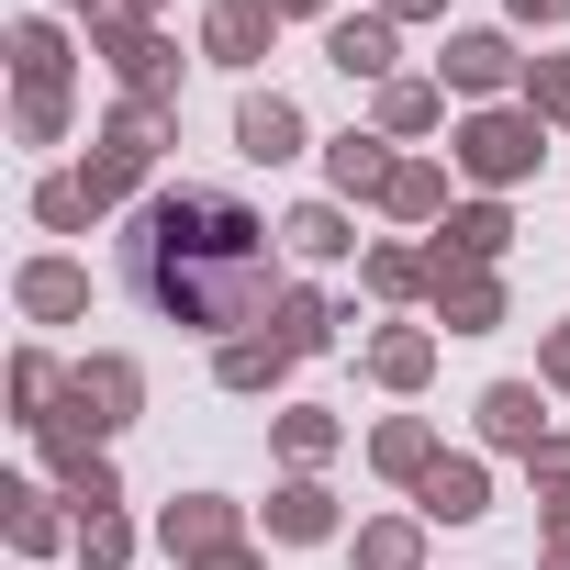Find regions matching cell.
Returning a JSON list of instances; mask_svg holds the SVG:
<instances>
[{"label": "cell", "instance_id": "obj_24", "mask_svg": "<svg viewBox=\"0 0 570 570\" xmlns=\"http://www.w3.org/2000/svg\"><path fill=\"white\" fill-rule=\"evenodd\" d=\"M425 112H436V90H414V79H392V90H381V124H392V135H414Z\"/></svg>", "mask_w": 570, "mask_h": 570}, {"label": "cell", "instance_id": "obj_27", "mask_svg": "<svg viewBox=\"0 0 570 570\" xmlns=\"http://www.w3.org/2000/svg\"><path fill=\"white\" fill-rule=\"evenodd\" d=\"M12 537H23V548H57V514H46L35 492H12Z\"/></svg>", "mask_w": 570, "mask_h": 570}, {"label": "cell", "instance_id": "obj_2", "mask_svg": "<svg viewBox=\"0 0 570 570\" xmlns=\"http://www.w3.org/2000/svg\"><path fill=\"white\" fill-rule=\"evenodd\" d=\"M459 157H470V179H525L537 168V112H481L459 135Z\"/></svg>", "mask_w": 570, "mask_h": 570}, {"label": "cell", "instance_id": "obj_23", "mask_svg": "<svg viewBox=\"0 0 570 570\" xmlns=\"http://www.w3.org/2000/svg\"><path fill=\"white\" fill-rule=\"evenodd\" d=\"M358 570H414V525H370L358 537Z\"/></svg>", "mask_w": 570, "mask_h": 570}, {"label": "cell", "instance_id": "obj_12", "mask_svg": "<svg viewBox=\"0 0 570 570\" xmlns=\"http://www.w3.org/2000/svg\"><path fill=\"white\" fill-rule=\"evenodd\" d=\"M336 68L347 79H381L392 68V23H336Z\"/></svg>", "mask_w": 570, "mask_h": 570}, {"label": "cell", "instance_id": "obj_1", "mask_svg": "<svg viewBox=\"0 0 570 570\" xmlns=\"http://www.w3.org/2000/svg\"><path fill=\"white\" fill-rule=\"evenodd\" d=\"M124 292L168 325H246L268 303V224L224 190H157L135 224H124Z\"/></svg>", "mask_w": 570, "mask_h": 570}, {"label": "cell", "instance_id": "obj_31", "mask_svg": "<svg viewBox=\"0 0 570 570\" xmlns=\"http://www.w3.org/2000/svg\"><path fill=\"white\" fill-rule=\"evenodd\" d=\"M548 381H559V392H570V325H559V347H548Z\"/></svg>", "mask_w": 570, "mask_h": 570}, {"label": "cell", "instance_id": "obj_22", "mask_svg": "<svg viewBox=\"0 0 570 570\" xmlns=\"http://www.w3.org/2000/svg\"><path fill=\"white\" fill-rule=\"evenodd\" d=\"M448 235H459V257H470V268H481V257H503V213H492V202H481V213H459Z\"/></svg>", "mask_w": 570, "mask_h": 570}, {"label": "cell", "instance_id": "obj_29", "mask_svg": "<svg viewBox=\"0 0 570 570\" xmlns=\"http://www.w3.org/2000/svg\"><path fill=\"white\" fill-rule=\"evenodd\" d=\"M79 537H90V559H101V570H112V559H124V548H135V537H124V525H112V514H79Z\"/></svg>", "mask_w": 570, "mask_h": 570}, {"label": "cell", "instance_id": "obj_4", "mask_svg": "<svg viewBox=\"0 0 570 570\" xmlns=\"http://www.w3.org/2000/svg\"><path fill=\"white\" fill-rule=\"evenodd\" d=\"M235 146H246L257 168H279V157H292V146H303V112H292V101H279V90H257V101L235 112Z\"/></svg>", "mask_w": 570, "mask_h": 570}, {"label": "cell", "instance_id": "obj_11", "mask_svg": "<svg viewBox=\"0 0 570 570\" xmlns=\"http://www.w3.org/2000/svg\"><path fill=\"white\" fill-rule=\"evenodd\" d=\"M448 79H459V90H503V79H514V46H503V35H459V46H448Z\"/></svg>", "mask_w": 570, "mask_h": 570}, {"label": "cell", "instance_id": "obj_30", "mask_svg": "<svg viewBox=\"0 0 570 570\" xmlns=\"http://www.w3.org/2000/svg\"><path fill=\"white\" fill-rule=\"evenodd\" d=\"M537 470H548V481L570 492V436H559V448H537Z\"/></svg>", "mask_w": 570, "mask_h": 570}, {"label": "cell", "instance_id": "obj_5", "mask_svg": "<svg viewBox=\"0 0 570 570\" xmlns=\"http://www.w3.org/2000/svg\"><path fill=\"white\" fill-rule=\"evenodd\" d=\"M224 537H235V503H213V492L168 503V548H190V559H224Z\"/></svg>", "mask_w": 570, "mask_h": 570}, {"label": "cell", "instance_id": "obj_17", "mask_svg": "<svg viewBox=\"0 0 570 570\" xmlns=\"http://www.w3.org/2000/svg\"><path fill=\"white\" fill-rule=\"evenodd\" d=\"M279 235H292L303 257H347V224H336L325 202H314V213H292V224H279Z\"/></svg>", "mask_w": 570, "mask_h": 570}, {"label": "cell", "instance_id": "obj_21", "mask_svg": "<svg viewBox=\"0 0 570 570\" xmlns=\"http://www.w3.org/2000/svg\"><path fill=\"white\" fill-rule=\"evenodd\" d=\"M35 213H46L57 235H79V224H90V190H79V179H46V190H35Z\"/></svg>", "mask_w": 570, "mask_h": 570}, {"label": "cell", "instance_id": "obj_15", "mask_svg": "<svg viewBox=\"0 0 570 570\" xmlns=\"http://www.w3.org/2000/svg\"><path fill=\"white\" fill-rule=\"evenodd\" d=\"M268 525H279V537H325V525H336V503H325L314 481H292V492L268 503Z\"/></svg>", "mask_w": 570, "mask_h": 570}, {"label": "cell", "instance_id": "obj_38", "mask_svg": "<svg viewBox=\"0 0 570 570\" xmlns=\"http://www.w3.org/2000/svg\"><path fill=\"white\" fill-rule=\"evenodd\" d=\"M559 570H570V559H559Z\"/></svg>", "mask_w": 570, "mask_h": 570}, {"label": "cell", "instance_id": "obj_16", "mask_svg": "<svg viewBox=\"0 0 570 570\" xmlns=\"http://www.w3.org/2000/svg\"><path fill=\"white\" fill-rule=\"evenodd\" d=\"M336 190H392V157H381V135H347V146H336Z\"/></svg>", "mask_w": 570, "mask_h": 570}, {"label": "cell", "instance_id": "obj_20", "mask_svg": "<svg viewBox=\"0 0 570 570\" xmlns=\"http://www.w3.org/2000/svg\"><path fill=\"white\" fill-rule=\"evenodd\" d=\"M381 202H392V213H436V202H448V179H436V168H392V190H381Z\"/></svg>", "mask_w": 570, "mask_h": 570}, {"label": "cell", "instance_id": "obj_32", "mask_svg": "<svg viewBox=\"0 0 570 570\" xmlns=\"http://www.w3.org/2000/svg\"><path fill=\"white\" fill-rule=\"evenodd\" d=\"M514 12H525V23H559V12H570V0H514Z\"/></svg>", "mask_w": 570, "mask_h": 570}, {"label": "cell", "instance_id": "obj_19", "mask_svg": "<svg viewBox=\"0 0 570 570\" xmlns=\"http://www.w3.org/2000/svg\"><path fill=\"white\" fill-rule=\"evenodd\" d=\"M325 336H336V314H325V303H279V347H292V358H303V347H325Z\"/></svg>", "mask_w": 570, "mask_h": 570}, {"label": "cell", "instance_id": "obj_36", "mask_svg": "<svg viewBox=\"0 0 570 570\" xmlns=\"http://www.w3.org/2000/svg\"><path fill=\"white\" fill-rule=\"evenodd\" d=\"M559 548H570V503H559Z\"/></svg>", "mask_w": 570, "mask_h": 570}, {"label": "cell", "instance_id": "obj_28", "mask_svg": "<svg viewBox=\"0 0 570 570\" xmlns=\"http://www.w3.org/2000/svg\"><path fill=\"white\" fill-rule=\"evenodd\" d=\"M525 90H537V112H570V57H537V79H525Z\"/></svg>", "mask_w": 570, "mask_h": 570}, {"label": "cell", "instance_id": "obj_9", "mask_svg": "<svg viewBox=\"0 0 570 570\" xmlns=\"http://www.w3.org/2000/svg\"><path fill=\"white\" fill-rule=\"evenodd\" d=\"M79 303H90V279H79L68 257H35V268H23V314L57 325V314H79Z\"/></svg>", "mask_w": 570, "mask_h": 570}, {"label": "cell", "instance_id": "obj_33", "mask_svg": "<svg viewBox=\"0 0 570 570\" xmlns=\"http://www.w3.org/2000/svg\"><path fill=\"white\" fill-rule=\"evenodd\" d=\"M202 570H246V559H235V548H224V559H202Z\"/></svg>", "mask_w": 570, "mask_h": 570}, {"label": "cell", "instance_id": "obj_35", "mask_svg": "<svg viewBox=\"0 0 570 570\" xmlns=\"http://www.w3.org/2000/svg\"><path fill=\"white\" fill-rule=\"evenodd\" d=\"M392 12H436V0H392Z\"/></svg>", "mask_w": 570, "mask_h": 570}, {"label": "cell", "instance_id": "obj_10", "mask_svg": "<svg viewBox=\"0 0 570 570\" xmlns=\"http://www.w3.org/2000/svg\"><path fill=\"white\" fill-rule=\"evenodd\" d=\"M436 314H448V325H492V314H503V292H492L481 268H448V257H436Z\"/></svg>", "mask_w": 570, "mask_h": 570}, {"label": "cell", "instance_id": "obj_37", "mask_svg": "<svg viewBox=\"0 0 570 570\" xmlns=\"http://www.w3.org/2000/svg\"><path fill=\"white\" fill-rule=\"evenodd\" d=\"M90 12H101V0H90Z\"/></svg>", "mask_w": 570, "mask_h": 570}, {"label": "cell", "instance_id": "obj_26", "mask_svg": "<svg viewBox=\"0 0 570 570\" xmlns=\"http://www.w3.org/2000/svg\"><path fill=\"white\" fill-rule=\"evenodd\" d=\"M436 448H425V425H381V470H425Z\"/></svg>", "mask_w": 570, "mask_h": 570}, {"label": "cell", "instance_id": "obj_7", "mask_svg": "<svg viewBox=\"0 0 570 570\" xmlns=\"http://www.w3.org/2000/svg\"><path fill=\"white\" fill-rule=\"evenodd\" d=\"M12 68H23V101H57V79H68L57 23H23V35H12Z\"/></svg>", "mask_w": 570, "mask_h": 570}, {"label": "cell", "instance_id": "obj_8", "mask_svg": "<svg viewBox=\"0 0 570 570\" xmlns=\"http://www.w3.org/2000/svg\"><path fill=\"white\" fill-rule=\"evenodd\" d=\"M68 392H79V403H90V425H101V436H112V425H124V414H135V370H124V358H90V370H79V381H68Z\"/></svg>", "mask_w": 570, "mask_h": 570}, {"label": "cell", "instance_id": "obj_34", "mask_svg": "<svg viewBox=\"0 0 570 570\" xmlns=\"http://www.w3.org/2000/svg\"><path fill=\"white\" fill-rule=\"evenodd\" d=\"M268 12H314V0H268Z\"/></svg>", "mask_w": 570, "mask_h": 570}, {"label": "cell", "instance_id": "obj_6", "mask_svg": "<svg viewBox=\"0 0 570 570\" xmlns=\"http://www.w3.org/2000/svg\"><path fill=\"white\" fill-rule=\"evenodd\" d=\"M202 46H213V57H224V68H246V57H257V46H268V0H224V12H213V23H202Z\"/></svg>", "mask_w": 570, "mask_h": 570}, {"label": "cell", "instance_id": "obj_3", "mask_svg": "<svg viewBox=\"0 0 570 570\" xmlns=\"http://www.w3.org/2000/svg\"><path fill=\"white\" fill-rule=\"evenodd\" d=\"M101 46H112V68H124V90H135V101H157V90H168V46H157L135 12H101Z\"/></svg>", "mask_w": 570, "mask_h": 570}, {"label": "cell", "instance_id": "obj_18", "mask_svg": "<svg viewBox=\"0 0 570 570\" xmlns=\"http://www.w3.org/2000/svg\"><path fill=\"white\" fill-rule=\"evenodd\" d=\"M279 358H292V347H279V336H268V347L246 336V347H224V381H235V392H257V381H279Z\"/></svg>", "mask_w": 570, "mask_h": 570}, {"label": "cell", "instance_id": "obj_13", "mask_svg": "<svg viewBox=\"0 0 570 570\" xmlns=\"http://www.w3.org/2000/svg\"><path fill=\"white\" fill-rule=\"evenodd\" d=\"M481 425H492L503 448H537V392H525V381H503V392L481 403Z\"/></svg>", "mask_w": 570, "mask_h": 570}, {"label": "cell", "instance_id": "obj_14", "mask_svg": "<svg viewBox=\"0 0 570 570\" xmlns=\"http://www.w3.org/2000/svg\"><path fill=\"white\" fill-rule=\"evenodd\" d=\"M425 514H481V470L470 459H436L425 470Z\"/></svg>", "mask_w": 570, "mask_h": 570}, {"label": "cell", "instance_id": "obj_25", "mask_svg": "<svg viewBox=\"0 0 570 570\" xmlns=\"http://www.w3.org/2000/svg\"><path fill=\"white\" fill-rule=\"evenodd\" d=\"M370 358H381V381H425V336H381Z\"/></svg>", "mask_w": 570, "mask_h": 570}]
</instances>
